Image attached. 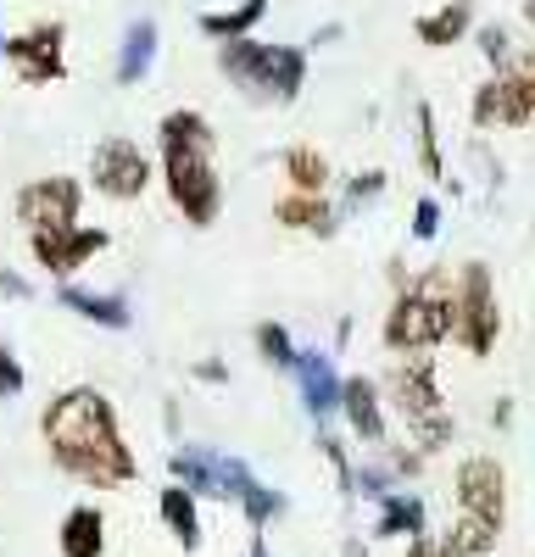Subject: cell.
<instances>
[{
  "instance_id": "1",
  "label": "cell",
  "mask_w": 535,
  "mask_h": 557,
  "mask_svg": "<svg viewBox=\"0 0 535 557\" xmlns=\"http://www.w3.org/2000/svg\"><path fill=\"white\" fill-rule=\"evenodd\" d=\"M39 435L57 469L89 491H123L140 480V462H134L123 424H117V407L96 385L57 391L51 407L39 412Z\"/></svg>"
},
{
  "instance_id": "2",
  "label": "cell",
  "mask_w": 535,
  "mask_h": 557,
  "mask_svg": "<svg viewBox=\"0 0 535 557\" xmlns=\"http://www.w3.org/2000/svg\"><path fill=\"white\" fill-rule=\"evenodd\" d=\"M212 151H217V134H212V123L196 107H173L157 123V157H162L167 201H173L178 218L196 223V228H212L217 212H223V178H217Z\"/></svg>"
},
{
  "instance_id": "3",
  "label": "cell",
  "mask_w": 535,
  "mask_h": 557,
  "mask_svg": "<svg viewBox=\"0 0 535 557\" xmlns=\"http://www.w3.org/2000/svg\"><path fill=\"white\" fill-rule=\"evenodd\" d=\"M452 301H458V268L452 262H435L419 278H408V285H396L385 330H380L385 351L408 357V351L452 346Z\"/></svg>"
},
{
  "instance_id": "4",
  "label": "cell",
  "mask_w": 535,
  "mask_h": 557,
  "mask_svg": "<svg viewBox=\"0 0 535 557\" xmlns=\"http://www.w3.org/2000/svg\"><path fill=\"white\" fill-rule=\"evenodd\" d=\"M217 73L257 107H296L307 89V45H268L257 34L217 45Z\"/></svg>"
},
{
  "instance_id": "5",
  "label": "cell",
  "mask_w": 535,
  "mask_h": 557,
  "mask_svg": "<svg viewBox=\"0 0 535 557\" xmlns=\"http://www.w3.org/2000/svg\"><path fill=\"white\" fill-rule=\"evenodd\" d=\"M385 401H390L401 418H408L413 446H424L430 457L458 441V418L446 412L440 368H435L430 351H408V357H396V362H390V374H385Z\"/></svg>"
},
{
  "instance_id": "6",
  "label": "cell",
  "mask_w": 535,
  "mask_h": 557,
  "mask_svg": "<svg viewBox=\"0 0 535 557\" xmlns=\"http://www.w3.org/2000/svg\"><path fill=\"white\" fill-rule=\"evenodd\" d=\"M469 123L480 134H490V128H530L535 123V45H519L502 73H485L474 84Z\"/></svg>"
},
{
  "instance_id": "7",
  "label": "cell",
  "mask_w": 535,
  "mask_h": 557,
  "mask_svg": "<svg viewBox=\"0 0 535 557\" xmlns=\"http://www.w3.org/2000/svg\"><path fill=\"white\" fill-rule=\"evenodd\" d=\"M502 341V301H497V273L490 262L458 268V301H452V346L469 357H490Z\"/></svg>"
},
{
  "instance_id": "8",
  "label": "cell",
  "mask_w": 535,
  "mask_h": 557,
  "mask_svg": "<svg viewBox=\"0 0 535 557\" xmlns=\"http://www.w3.org/2000/svg\"><path fill=\"white\" fill-rule=\"evenodd\" d=\"M7 67L23 84H62L67 78V28L62 23H34L23 34H7Z\"/></svg>"
},
{
  "instance_id": "9",
  "label": "cell",
  "mask_w": 535,
  "mask_h": 557,
  "mask_svg": "<svg viewBox=\"0 0 535 557\" xmlns=\"http://www.w3.org/2000/svg\"><path fill=\"white\" fill-rule=\"evenodd\" d=\"M452 502H458V513L508 524V469H502V457H490V451L463 457L458 474H452Z\"/></svg>"
},
{
  "instance_id": "10",
  "label": "cell",
  "mask_w": 535,
  "mask_h": 557,
  "mask_svg": "<svg viewBox=\"0 0 535 557\" xmlns=\"http://www.w3.org/2000/svg\"><path fill=\"white\" fill-rule=\"evenodd\" d=\"M112 246L107 228H89V223H62V228H28V251L34 262L51 273V278H73L89 257H101Z\"/></svg>"
},
{
  "instance_id": "11",
  "label": "cell",
  "mask_w": 535,
  "mask_h": 557,
  "mask_svg": "<svg viewBox=\"0 0 535 557\" xmlns=\"http://www.w3.org/2000/svg\"><path fill=\"white\" fill-rule=\"evenodd\" d=\"M89 184L107 196V201H140L146 184H151V157L134 146V139H101L96 157H89Z\"/></svg>"
},
{
  "instance_id": "12",
  "label": "cell",
  "mask_w": 535,
  "mask_h": 557,
  "mask_svg": "<svg viewBox=\"0 0 535 557\" xmlns=\"http://www.w3.org/2000/svg\"><path fill=\"white\" fill-rule=\"evenodd\" d=\"M78 212H84V184L67 178V173L28 178L17 190V223L23 228H62V223H78Z\"/></svg>"
},
{
  "instance_id": "13",
  "label": "cell",
  "mask_w": 535,
  "mask_h": 557,
  "mask_svg": "<svg viewBox=\"0 0 535 557\" xmlns=\"http://www.w3.org/2000/svg\"><path fill=\"white\" fill-rule=\"evenodd\" d=\"M296 391H301V407H307V418L312 424H329V418L340 412V396H346V374L335 368V357L329 351H301L296 357Z\"/></svg>"
},
{
  "instance_id": "14",
  "label": "cell",
  "mask_w": 535,
  "mask_h": 557,
  "mask_svg": "<svg viewBox=\"0 0 535 557\" xmlns=\"http://www.w3.org/2000/svg\"><path fill=\"white\" fill-rule=\"evenodd\" d=\"M340 418H346V430H351L357 441L380 451V446L390 441V424H385V385H374L369 374H346Z\"/></svg>"
},
{
  "instance_id": "15",
  "label": "cell",
  "mask_w": 535,
  "mask_h": 557,
  "mask_svg": "<svg viewBox=\"0 0 535 557\" xmlns=\"http://www.w3.org/2000/svg\"><path fill=\"white\" fill-rule=\"evenodd\" d=\"M274 223L279 228H296V235H312V240H335L340 235V207L329 196H307V190H285L274 201Z\"/></svg>"
},
{
  "instance_id": "16",
  "label": "cell",
  "mask_w": 535,
  "mask_h": 557,
  "mask_svg": "<svg viewBox=\"0 0 535 557\" xmlns=\"http://www.w3.org/2000/svg\"><path fill=\"white\" fill-rule=\"evenodd\" d=\"M430 530V502L419 491H390L374 502V541H413Z\"/></svg>"
},
{
  "instance_id": "17",
  "label": "cell",
  "mask_w": 535,
  "mask_h": 557,
  "mask_svg": "<svg viewBox=\"0 0 535 557\" xmlns=\"http://www.w3.org/2000/svg\"><path fill=\"white\" fill-rule=\"evenodd\" d=\"M413 34L430 51H452V45H463L474 34V0H440L435 12L413 17Z\"/></svg>"
},
{
  "instance_id": "18",
  "label": "cell",
  "mask_w": 535,
  "mask_h": 557,
  "mask_svg": "<svg viewBox=\"0 0 535 557\" xmlns=\"http://www.w3.org/2000/svg\"><path fill=\"white\" fill-rule=\"evenodd\" d=\"M57 301L67 307V312H78L84 323H96V330H128L134 323V312H128V296H107V290H78V285H67L62 278V290H57Z\"/></svg>"
},
{
  "instance_id": "19",
  "label": "cell",
  "mask_w": 535,
  "mask_h": 557,
  "mask_svg": "<svg viewBox=\"0 0 535 557\" xmlns=\"http://www.w3.org/2000/svg\"><path fill=\"white\" fill-rule=\"evenodd\" d=\"M157 45H162L157 23H151V17H134V23L123 28V45H117V84H140V78H151V67H157Z\"/></svg>"
},
{
  "instance_id": "20",
  "label": "cell",
  "mask_w": 535,
  "mask_h": 557,
  "mask_svg": "<svg viewBox=\"0 0 535 557\" xmlns=\"http://www.w3.org/2000/svg\"><path fill=\"white\" fill-rule=\"evenodd\" d=\"M57 546H62V557H107V513L78 502L57 530Z\"/></svg>"
},
{
  "instance_id": "21",
  "label": "cell",
  "mask_w": 535,
  "mask_h": 557,
  "mask_svg": "<svg viewBox=\"0 0 535 557\" xmlns=\"http://www.w3.org/2000/svg\"><path fill=\"white\" fill-rule=\"evenodd\" d=\"M157 513H162L167 535L178 541V552H201V513H196V491H190V485L173 480V485L157 496Z\"/></svg>"
},
{
  "instance_id": "22",
  "label": "cell",
  "mask_w": 535,
  "mask_h": 557,
  "mask_svg": "<svg viewBox=\"0 0 535 557\" xmlns=\"http://www.w3.org/2000/svg\"><path fill=\"white\" fill-rule=\"evenodd\" d=\"M279 173H285L290 190H307V196H329V184H335V168L319 146H285Z\"/></svg>"
},
{
  "instance_id": "23",
  "label": "cell",
  "mask_w": 535,
  "mask_h": 557,
  "mask_svg": "<svg viewBox=\"0 0 535 557\" xmlns=\"http://www.w3.org/2000/svg\"><path fill=\"white\" fill-rule=\"evenodd\" d=\"M262 17H268V0H240V7H223V12H201L196 28H201L212 45H223V39H246Z\"/></svg>"
},
{
  "instance_id": "24",
  "label": "cell",
  "mask_w": 535,
  "mask_h": 557,
  "mask_svg": "<svg viewBox=\"0 0 535 557\" xmlns=\"http://www.w3.org/2000/svg\"><path fill=\"white\" fill-rule=\"evenodd\" d=\"M173 480L178 485H190L196 496H223V474H217V451L207 446H185V451H173Z\"/></svg>"
},
{
  "instance_id": "25",
  "label": "cell",
  "mask_w": 535,
  "mask_h": 557,
  "mask_svg": "<svg viewBox=\"0 0 535 557\" xmlns=\"http://www.w3.org/2000/svg\"><path fill=\"white\" fill-rule=\"evenodd\" d=\"M440 541H446V552H452V557H490V552H497V541H502V524L474 519V513H458L452 530H446Z\"/></svg>"
},
{
  "instance_id": "26",
  "label": "cell",
  "mask_w": 535,
  "mask_h": 557,
  "mask_svg": "<svg viewBox=\"0 0 535 557\" xmlns=\"http://www.w3.org/2000/svg\"><path fill=\"white\" fill-rule=\"evenodd\" d=\"M257 357L268 362V368H274V374H290V368H296V357H301V346L290 341V330H285V323L279 318H268V323H257Z\"/></svg>"
},
{
  "instance_id": "27",
  "label": "cell",
  "mask_w": 535,
  "mask_h": 557,
  "mask_svg": "<svg viewBox=\"0 0 535 557\" xmlns=\"http://www.w3.org/2000/svg\"><path fill=\"white\" fill-rule=\"evenodd\" d=\"M413 146L424 162V178H446V157H440V128H435V107L419 101L413 107Z\"/></svg>"
},
{
  "instance_id": "28",
  "label": "cell",
  "mask_w": 535,
  "mask_h": 557,
  "mask_svg": "<svg viewBox=\"0 0 535 557\" xmlns=\"http://www.w3.org/2000/svg\"><path fill=\"white\" fill-rule=\"evenodd\" d=\"M285 491H274V485H262V480H251L246 485V496H240V513H246V524L251 530H268V524H274L279 513H285Z\"/></svg>"
},
{
  "instance_id": "29",
  "label": "cell",
  "mask_w": 535,
  "mask_h": 557,
  "mask_svg": "<svg viewBox=\"0 0 535 557\" xmlns=\"http://www.w3.org/2000/svg\"><path fill=\"white\" fill-rule=\"evenodd\" d=\"M390 190V173L385 168H363V173H351L346 178V190H340V212H363L369 201H380Z\"/></svg>"
},
{
  "instance_id": "30",
  "label": "cell",
  "mask_w": 535,
  "mask_h": 557,
  "mask_svg": "<svg viewBox=\"0 0 535 557\" xmlns=\"http://www.w3.org/2000/svg\"><path fill=\"white\" fill-rule=\"evenodd\" d=\"M474 45H480V57H485L490 73H502V67L513 62V51H519L513 34H508V23H480V28H474Z\"/></svg>"
},
{
  "instance_id": "31",
  "label": "cell",
  "mask_w": 535,
  "mask_h": 557,
  "mask_svg": "<svg viewBox=\"0 0 535 557\" xmlns=\"http://www.w3.org/2000/svg\"><path fill=\"white\" fill-rule=\"evenodd\" d=\"M401 480H396V469H390V457L385 451H374L369 462H357V496H369V502H380V496H390Z\"/></svg>"
},
{
  "instance_id": "32",
  "label": "cell",
  "mask_w": 535,
  "mask_h": 557,
  "mask_svg": "<svg viewBox=\"0 0 535 557\" xmlns=\"http://www.w3.org/2000/svg\"><path fill=\"white\" fill-rule=\"evenodd\" d=\"M319 451H324V462L335 469V491H340V496H357V462H351L346 446L329 435V424H319Z\"/></svg>"
},
{
  "instance_id": "33",
  "label": "cell",
  "mask_w": 535,
  "mask_h": 557,
  "mask_svg": "<svg viewBox=\"0 0 535 557\" xmlns=\"http://www.w3.org/2000/svg\"><path fill=\"white\" fill-rule=\"evenodd\" d=\"M408 235H413L419 246H430V240L440 235V201H435V196H419V201H413V223H408Z\"/></svg>"
},
{
  "instance_id": "34",
  "label": "cell",
  "mask_w": 535,
  "mask_h": 557,
  "mask_svg": "<svg viewBox=\"0 0 535 557\" xmlns=\"http://www.w3.org/2000/svg\"><path fill=\"white\" fill-rule=\"evenodd\" d=\"M380 451L390 457L396 480H419V474H424V462H430V451H424V446H390V441H385Z\"/></svg>"
},
{
  "instance_id": "35",
  "label": "cell",
  "mask_w": 535,
  "mask_h": 557,
  "mask_svg": "<svg viewBox=\"0 0 535 557\" xmlns=\"http://www.w3.org/2000/svg\"><path fill=\"white\" fill-rule=\"evenodd\" d=\"M23 385H28V374H23V362H17V351L0 341V401H17L23 396Z\"/></svg>"
},
{
  "instance_id": "36",
  "label": "cell",
  "mask_w": 535,
  "mask_h": 557,
  "mask_svg": "<svg viewBox=\"0 0 535 557\" xmlns=\"http://www.w3.org/2000/svg\"><path fill=\"white\" fill-rule=\"evenodd\" d=\"M401 557H452V552H446V541H440V535H430V530H424V535H413V541H408V552H401Z\"/></svg>"
},
{
  "instance_id": "37",
  "label": "cell",
  "mask_w": 535,
  "mask_h": 557,
  "mask_svg": "<svg viewBox=\"0 0 535 557\" xmlns=\"http://www.w3.org/2000/svg\"><path fill=\"white\" fill-rule=\"evenodd\" d=\"M196 380H207V385H223V380H229V368H223V362H196Z\"/></svg>"
},
{
  "instance_id": "38",
  "label": "cell",
  "mask_w": 535,
  "mask_h": 557,
  "mask_svg": "<svg viewBox=\"0 0 535 557\" xmlns=\"http://www.w3.org/2000/svg\"><path fill=\"white\" fill-rule=\"evenodd\" d=\"M490 424H497V430H508V424H513V401H508V396H502L497 407H490Z\"/></svg>"
},
{
  "instance_id": "39",
  "label": "cell",
  "mask_w": 535,
  "mask_h": 557,
  "mask_svg": "<svg viewBox=\"0 0 535 557\" xmlns=\"http://www.w3.org/2000/svg\"><path fill=\"white\" fill-rule=\"evenodd\" d=\"M0 290H7V296H17V301L28 296V285H23V278H17V273H0Z\"/></svg>"
},
{
  "instance_id": "40",
  "label": "cell",
  "mask_w": 535,
  "mask_h": 557,
  "mask_svg": "<svg viewBox=\"0 0 535 557\" xmlns=\"http://www.w3.org/2000/svg\"><path fill=\"white\" fill-rule=\"evenodd\" d=\"M246 557H274V552H268V541H262V530H251V546H246Z\"/></svg>"
},
{
  "instance_id": "41",
  "label": "cell",
  "mask_w": 535,
  "mask_h": 557,
  "mask_svg": "<svg viewBox=\"0 0 535 557\" xmlns=\"http://www.w3.org/2000/svg\"><path fill=\"white\" fill-rule=\"evenodd\" d=\"M340 557H369V541H346V552Z\"/></svg>"
},
{
  "instance_id": "42",
  "label": "cell",
  "mask_w": 535,
  "mask_h": 557,
  "mask_svg": "<svg viewBox=\"0 0 535 557\" xmlns=\"http://www.w3.org/2000/svg\"><path fill=\"white\" fill-rule=\"evenodd\" d=\"M519 17H524V28L535 34V0H524V7H519Z\"/></svg>"
},
{
  "instance_id": "43",
  "label": "cell",
  "mask_w": 535,
  "mask_h": 557,
  "mask_svg": "<svg viewBox=\"0 0 535 557\" xmlns=\"http://www.w3.org/2000/svg\"><path fill=\"white\" fill-rule=\"evenodd\" d=\"M0 62H7V28H0Z\"/></svg>"
}]
</instances>
